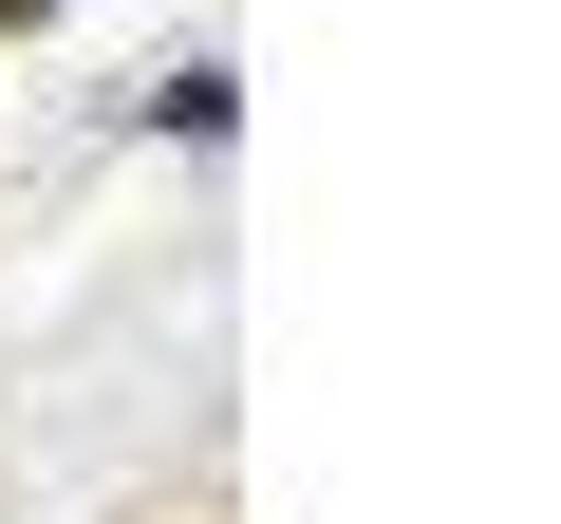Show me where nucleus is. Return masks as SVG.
<instances>
[{"instance_id":"1","label":"nucleus","mask_w":561,"mask_h":524,"mask_svg":"<svg viewBox=\"0 0 561 524\" xmlns=\"http://www.w3.org/2000/svg\"><path fill=\"white\" fill-rule=\"evenodd\" d=\"M150 132H169V150H225V132H243V76H225V57H187V76L150 94Z\"/></svg>"},{"instance_id":"2","label":"nucleus","mask_w":561,"mask_h":524,"mask_svg":"<svg viewBox=\"0 0 561 524\" xmlns=\"http://www.w3.org/2000/svg\"><path fill=\"white\" fill-rule=\"evenodd\" d=\"M38 20H57V0H0V38H38Z\"/></svg>"}]
</instances>
